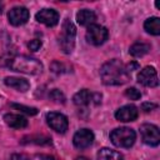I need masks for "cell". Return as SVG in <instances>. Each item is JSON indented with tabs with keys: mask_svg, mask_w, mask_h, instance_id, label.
Segmentation results:
<instances>
[{
	"mask_svg": "<svg viewBox=\"0 0 160 160\" xmlns=\"http://www.w3.org/2000/svg\"><path fill=\"white\" fill-rule=\"evenodd\" d=\"M46 122L52 130H55L56 132H60V134H64L69 126L68 118L60 112H54V111L46 114Z\"/></svg>",
	"mask_w": 160,
	"mask_h": 160,
	"instance_id": "obj_8",
	"label": "cell"
},
{
	"mask_svg": "<svg viewBox=\"0 0 160 160\" xmlns=\"http://www.w3.org/2000/svg\"><path fill=\"white\" fill-rule=\"evenodd\" d=\"M139 68V65L136 64V62H131V64H129L125 69H126V71L129 72V71H134V69H138Z\"/></svg>",
	"mask_w": 160,
	"mask_h": 160,
	"instance_id": "obj_26",
	"label": "cell"
},
{
	"mask_svg": "<svg viewBox=\"0 0 160 160\" xmlns=\"http://www.w3.org/2000/svg\"><path fill=\"white\" fill-rule=\"evenodd\" d=\"M156 108V105L155 104H150V102H144L142 105H141V109L144 110V111H150V110H152V109H155Z\"/></svg>",
	"mask_w": 160,
	"mask_h": 160,
	"instance_id": "obj_24",
	"label": "cell"
},
{
	"mask_svg": "<svg viewBox=\"0 0 160 160\" xmlns=\"http://www.w3.org/2000/svg\"><path fill=\"white\" fill-rule=\"evenodd\" d=\"M35 19L38 22H41L49 28H52L59 22V14L54 9H42L39 12H36Z\"/></svg>",
	"mask_w": 160,
	"mask_h": 160,
	"instance_id": "obj_12",
	"label": "cell"
},
{
	"mask_svg": "<svg viewBox=\"0 0 160 160\" xmlns=\"http://www.w3.org/2000/svg\"><path fill=\"white\" fill-rule=\"evenodd\" d=\"M29 10L24 6H15L12 8L9 14H8V19H9V22L14 26H20V25H24L28 20H29Z\"/></svg>",
	"mask_w": 160,
	"mask_h": 160,
	"instance_id": "obj_10",
	"label": "cell"
},
{
	"mask_svg": "<svg viewBox=\"0 0 160 160\" xmlns=\"http://www.w3.org/2000/svg\"><path fill=\"white\" fill-rule=\"evenodd\" d=\"M2 12V4H0V14Z\"/></svg>",
	"mask_w": 160,
	"mask_h": 160,
	"instance_id": "obj_28",
	"label": "cell"
},
{
	"mask_svg": "<svg viewBox=\"0 0 160 160\" xmlns=\"http://www.w3.org/2000/svg\"><path fill=\"white\" fill-rule=\"evenodd\" d=\"M108 36H109V31L106 28L98 25V24H92V25L88 26L86 40L89 44L95 45V46L101 45L108 40Z\"/></svg>",
	"mask_w": 160,
	"mask_h": 160,
	"instance_id": "obj_5",
	"label": "cell"
},
{
	"mask_svg": "<svg viewBox=\"0 0 160 160\" xmlns=\"http://www.w3.org/2000/svg\"><path fill=\"white\" fill-rule=\"evenodd\" d=\"M11 160H29V158L28 156H25V155H19V154H15V155H12L11 156Z\"/></svg>",
	"mask_w": 160,
	"mask_h": 160,
	"instance_id": "obj_25",
	"label": "cell"
},
{
	"mask_svg": "<svg viewBox=\"0 0 160 160\" xmlns=\"http://www.w3.org/2000/svg\"><path fill=\"white\" fill-rule=\"evenodd\" d=\"M5 85L9 86V88H12L18 91H21V92H25L29 90L30 88V84L26 79H22V78H14V76H10V78H5L4 80Z\"/></svg>",
	"mask_w": 160,
	"mask_h": 160,
	"instance_id": "obj_14",
	"label": "cell"
},
{
	"mask_svg": "<svg viewBox=\"0 0 160 160\" xmlns=\"http://www.w3.org/2000/svg\"><path fill=\"white\" fill-rule=\"evenodd\" d=\"M140 134L141 139L146 145L150 146H158L160 142V134L159 128L152 124H142L140 126Z\"/></svg>",
	"mask_w": 160,
	"mask_h": 160,
	"instance_id": "obj_7",
	"label": "cell"
},
{
	"mask_svg": "<svg viewBox=\"0 0 160 160\" xmlns=\"http://www.w3.org/2000/svg\"><path fill=\"white\" fill-rule=\"evenodd\" d=\"M125 95L130 100H139L141 98V92L136 88H129V89H126L125 90Z\"/></svg>",
	"mask_w": 160,
	"mask_h": 160,
	"instance_id": "obj_22",
	"label": "cell"
},
{
	"mask_svg": "<svg viewBox=\"0 0 160 160\" xmlns=\"http://www.w3.org/2000/svg\"><path fill=\"white\" fill-rule=\"evenodd\" d=\"M72 101L78 106H88L90 104L99 105L101 102V95L96 92H91L88 89H82L72 96Z\"/></svg>",
	"mask_w": 160,
	"mask_h": 160,
	"instance_id": "obj_6",
	"label": "cell"
},
{
	"mask_svg": "<svg viewBox=\"0 0 160 160\" xmlns=\"http://www.w3.org/2000/svg\"><path fill=\"white\" fill-rule=\"evenodd\" d=\"M144 29L151 35H159L160 34V19L158 16L146 19L144 22Z\"/></svg>",
	"mask_w": 160,
	"mask_h": 160,
	"instance_id": "obj_18",
	"label": "cell"
},
{
	"mask_svg": "<svg viewBox=\"0 0 160 160\" xmlns=\"http://www.w3.org/2000/svg\"><path fill=\"white\" fill-rule=\"evenodd\" d=\"M139 116V110L135 105H125L121 106L116 110L115 118L119 121L122 122H129V121H135Z\"/></svg>",
	"mask_w": 160,
	"mask_h": 160,
	"instance_id": "obj_13",
	"label": "cell"
},
{
	"mask_svg": "<svg viewBox=\"0 0 160 160\" xmlns=\"http://www.w3.org/2000/svg\"><path fill=\"white\" fill-rule=\"evenodd\" d=\"M76 160H89V159L85 156H79V158H76Z\"/></svg>",
	"mask_w": 160,
	"mask_h": 160,
	"instance_id": "obj_27",
	"label": "cell"
},
{
	"mask_svg": "<svg viewBox=\"0 0 160 160\" xmlns=\"http://www.w3.org/2000/svg\"><path fill=\"white\" fill-rule=\"evenodd\" d=\"M75 35H76V29H75L74 24L69 19H65L62 22V26H61V35L59 38L61 50L65 54H70L74 50Z\"/></svg>",
	"mask_w": 160,
	"mask_h": 160,
	"instance_id": "obj_4",
	"label": "cell"
},
{
	"mask_svg": "<svg viewBox=\"0 0 160 160\" xmlns=\"http://www.w3.org/2000/svg\"><path fill=\"white\" fill-rule=\"evenodd\" d=\"M138 81L148 88H155L159 85V79H158V72L155 68L152 66H146L142 70H140L138 75Z\"/></svg>",
	"mask_w": 160,
	"mask_h": 160,
	"instance_id": "obj_9",
	"label": "cell"
},
{
	"mask_svg": "<svg viewBox=\"0 0 160 160\" xmlns=\"http://www.w3.org/2000/svg\"><path fill=\"white\" fill-rule=\"evenodd\" d=\"M76 20L80 25L82 26H90L95 22L96 20V14L92 11V10H89V9H81L78 11L76 14Z\"/></svg>",
	"mask_w": 160,
	"mask_h": 160,
	"instance_id": "obj_15",
	"label": "cell"
},
{
	"mask_svg": "<svg viewBox=\"0 0 160 160\" xmlns=\"http://www.w3.org/2000/svg\"><path fill=\"white\" fill-rule=\"evenodd\" d=\"M28 48H29L31 51H38V50L41 48V40H40V39H34V40H31V41L28 44Z\"/></svg>",
	"mask_w": 160,
	"mask_h": 160,
	"instance_id": "obj_23",
	"label": "cell"
},
{
	"mask_svg": "<svg viewBox=\"0 0 160 160\" xmlns=\"http://www.w3.org/2000/svg\"><path fill=\"white\" fill-rule=\"evenodd\" d=\"M9 68L18 72H24L29 75H38L42 71V64L34 59L25 55H18L9 60L8 62Z\"/></svg>",
	"mask_w": 160,
	"mask_h": 160,
	"instance_id": "obj_2",
	"label": "cell"
},
{
	"mask_svg": "<svg viewBox=\"0 0 160 160\" xmlns=\"http://www.w3.org/2000/svg\"><path fill=\"white\" fill-rule=\"evenodd\" d=\"M11 106L19 111H22L28 115H36L38 114V109L36 108H30V106H25V105H20V104H11Z\"/></svg>",
	"mask_w": 160,
	"mask_h": 160,
	"instance_id": "obj_21",
	"label": "cell"
},
{
	"mask_svg": "<svg viewBox=\"0 0 160 160\" xmlns=\"http://www.w3.org/2000/svg\"><path fill=\"white\" fill-rule=\"evenodd\" d=\"M150 51V45L149 44H145V42H135L130 46L129 49V52L135 56V58H140V56H144L145 54H148Z\"/></svg>",
	"mask_w": 160,
	"mask_h": 160,
	"instance_id": "obj_19",
	"label": "cell"
},
{
	"mask_svg": "<svg viewBox=\"0 0 160 160\" xmlns=\"http://www.w3.org/2000/svg\"><path fill=\"white\" fill-rule=\"evenodd\" d=\"M94 141V132L90 129H80L75 132L72 142L78 149H86Z\"/></svg>",
	"mask_w": 160,
	"mask_h": 160,
	"instance_id": "obj_11",
	"label": "cell"
},
{
	"mask_svg": "<svg viewBox=\"0 0 160 160\" xmlns=\"http://www.w3.org/2000/svg\"><path fill=\"white\" fill-rule=\"evenodd\" d=\"M4 120L12 129H22L28 126V120L24 116L18 115V114H5Z\"/></svg>",
	"mask_w": 160,
	"mask_h": 160,
	"instance_id": "obj_16",
	"label": "cell"
},
{
	"mask_svg": "<svg viewBox=\"0 0 160 160\" xmlns=\"http://www.w3.org/2000/svg\"><path fill=\"white\" fill-rule=\"evenodd\" d=\"M98 160H122V155L116 150L102 148L98 151Z\"/></svg>",
	"mask_w": 160,
	"mask_h": 160,
	"instance_id": "obj_17",
	"label": "cell"
},
{
	"mask_svg": "<svg viewBox=\"0 0 160 160\" xmlns=\"http://www.w3.org/2000/svg\"><path fill=\"white\" fill-rule=\"evenodd\" d=\"M100 76L105 85H122L129 80V72L118 59L105 62L100 69Z\"/></svg>",
	"mask_w": 160,
	"mask_h": 160,
	"instance_id": "obj_1",
	"label": "cell"
},
{
	"mask_svg": "<svg viewBox=\"0 0 160 160\" xmlns=\"http://www.w3.org/2000/svg\"><path fill=\"white\" fill-rule=\"evenodd\" d=\"M49 98H50L52 101L59 102V104H64V102H65V96H64V94H62L60 90H58V89L51 90L50 94H49Z\"/></svg>",
	"mask_w": 160,
	"mask_h": 160,
	"instance_id": "obj_20",
	"label": "cell"
},
{
	"mask_svg": "<svg viewBox=\"0 0 160 160\" xmlns=\"http://www.w3.org/2000/svg\"><path fill=\"white\" fill-rule=\"evenodd\" d=\"M110 140L115 146L128 149L134 145L136 140V134L130 128H118L110 132Z\"/></svg>",
	"mask_w": 160,
	"mask_h": 160,
	"instance_id": "obj_3",
	"label": "cell"
}]
</instances>
